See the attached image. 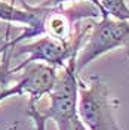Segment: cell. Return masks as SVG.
Masks as SVG:
<instances>
[{
    "label": "cell",
    "instance_id": "6da1fadb",
    "mask_svg": "<svg viewBox=\"0 0 129 130\" xmlns=\"http://www.w3.org/2000/svg\"><path fill=\"white\" fill-rule=\"evenodd\" d=\"M77 117L88 130H122L114 118L110 92L99 77H91L86 86L79 80Z\"/></svg>",
    "mask_w": 129,
    "mask_h": 130
},
{
    "label": "cell",
    "instance_id": "7a4b0ae2",
    "mask_svg": "<svg viewBox=\"0 0 129 130\" xmlns=\"http://www.w3.org/2000/svg\"><path fill=\"white\" fill-rule=\"evenodd\" d=\"M86 43L80 46L76 56L77 74L82 73L92 61L102 56L107 52L123 46L129 40V19L120 21L111 16L99 18V21L91 25Z\"/></svg>",
    "mask_w": 129,
    "mask_h": 130
},
{
    "label": "cell",
    "instance_id": "3957f363",
    "mask_svg": "<svg viewBox=\"0 0 129 130\" xmlns=\"http://www.w3.org/2000/svg\"><path fill=\"white\" fill-rule=\"evenodd\" d=\"M76 56L68 59L64 73L57 77L55 86L50 90V105L45 117L57 123L58 130H71L77 118V95H79V74L76 70Z\"/></svg>",
    "mask_w": 129,
    "mask_h": 130
},
{
    "label": "cell",
    "instance_id": "277c9868",
    "mask_svg": "<svg viewBox=\"0 0 129 130\" xmlns=\"http://www.w3.org/2000/svg\"><path fill=\"white\" fill-rule=\"evenodd\" d=\"M89 28L91 27H86L85 30L77 28V31L73 34V40L70 43H62L50 36H43L36 41L19 44L16 53L18 55L27 53L28 58L22 64L15 67L14 70L18 73L27 64H31V62H43V64H48L50 67H55V68L57 67L64 68L65 64L68 62V59L74 55H77V52L82 46L83 36L89 31Z\"/></svg>",
    "mask_w": 129,
    "mask_h": 130
},
{
    "label": "cell",
    "instance_id": "5b68a950",
    "mask_svg": "<svg viewBox=\"0 0 129 130\" xmlns=\"http://www.w3.org/2000/svg\"><path fill=\"white\" fill-rule=\"evenodd\" d=\"M45 12L46 8L40 5L37 6H30L28 3L22 2V9L15 8L12 3H6L0 0V21L5 22H12V24H22L25 25V30L14 40L6 43L2 49H12L21 41L33 37L43 36V19H45ZM0 49V50H2Z\"/></svg>",
    "mask_w": 129,
    "mask_h": 130
},
{
    "label": "cell",
    "instance_id": "8992f818",
    "mask_svg": "<svg viewBox=\"0 0 129 130\" xmlns=\"http://www.w3.org/2000/svg\"><path fill=\"white\" fill-rule=\"evenodd\" d=\"M24 73L15 83L19 96H30V102H39L45 95H49L57 81V70L43 62H31L22 68Z\"/></svg>",
    "mask_w": 129,
    "mask_h": 130
},
{
    "label": "cell",
    "instance_id": "52a82bcc",
    "mask_svg": "<svg viewBox=\"0 0 129 130\" xmlns=\"http://www.w3.org/2000/svg\"><path fill=\"white\" fill-rule=\"evenodd\" d=\"M12 49H2L0 52L3 53L0 61V92L9 89L10 83L15 80V70L10 68V58H12Z\"/></svg>",
    "mask_w": 129,
    "mask_h": 130
},
{
    "label": "cell",
    "instance_id": "ba28073f",
    "mask_svg": "<svg viewBox=\"0 0 129 130\" xmlns=\"http://www.w3.org/2000/svg\"><path fill=\"white\" fill-rule=\"evenodd\" d=\"M99 3L108 16L120 21L129 19V6L125 0H99Z\"/></svg>",
    "mask_w": 129,
    "mask_h": 130
},
{
    "label": "cell",
    "instance_id": "9c48e42d",
    "mask_svg": "<svg viewBox=\"0 0 129 130\" xmlns=\"http://www.w3.org/2000/svg\"><path fill=\"white\" fill-rule=\"evenodd\" d=\"M73 2H88L91 5H94L95 8L101 12V18H107V12H105L102 6H101V3H99V0H43L40 3V6H45V8H54V6H62L64 3H73Z\"/></svg>",
    "mask_w": 129,
    "mask_h": 130
},
{
    "label": "cell",
    "instance_id": "30bf717a",
    "mask_svg": "<svg viewBox=\"0 0 129 130\" xmlns=\"http://www.w3.org/2000/svg\"><path fill=\"white\" fill-rule=\"evenodd\" d=\"M28 106H30L28 115L33 118V121L36 124V130H46V120L48 118L45 117V114L39 111L36 104H33V102H28Z\"/></svg>",
    "mask_w": 129,
    "mask_h": 130
},
{
    "label": "cell",
    "instance_id": "8fae6325",
    "mask_svg": "<svg viewBox=\"0 0 129 130\" xmlns=\"http://www.w3.org/2000/svg\"><path fill=\"white\" fill-rule=\"evenodd\" d=\"M10 96H19V93H18V89H16V86H10L9 89L3 90V92H0V102H3L5 99H8Z\"/></svg>",
    "mask_w": 129,
    "mask_h": 130
},
{
    "label": "cell",
    "instance_id": "7c38bea8",
    "mask_svg": "<svg viewBox=\"0 0 129 130\" xmlns=\"http://www.w3.org/2000/svg\"><path fill=\"white\" fill-rule=\"evenodd\" d=\"M71 130H88L86 127H85V124L79 120V117L74 120V123H73V127H71Z\"/></svg>",
    "mask_w": 129,
    "mask_h": 130
},
{
    "label": "cell",
    "instance_id": "4fadbf2b",
    "mask_svg": "<svg viewBox=\"0 0 129 130\" xmlns=\"http://www.w3.org/2000/svg\"><path fill=\"white\" fill-rule=\"evenodd\" d=\"M10 3H12V5H14V3H15V0H10Z\"/></svg>",
    "mask_w": 129,
    "mask_h": 130
}]
</instances>
